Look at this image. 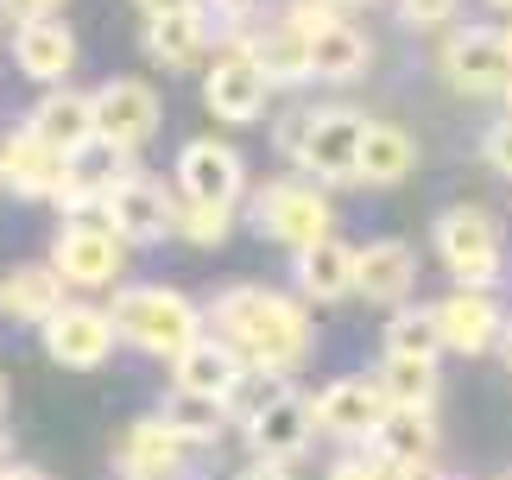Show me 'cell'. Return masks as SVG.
<instances>
[{
    "mask_svg": "<svg viewBox=\"0 0 512 480\" xmlns=\"http://www.w3.org/2000/svg\"><path fill=\"white\" fill-rule=\"evenodd\" d=\"M209 329L228 335L260 379H291L310 360V348H317L310 297H285L266 285H228L209 304Z\"/></svg>",
    "mask_w": 512,
    "mask_h": 480,
    "instance_id": "6da1fadb",
    "label": "cell"
},
{
    "mask_svg": "<svg viewBox=\"0 0 512 480\" xmlns=\"http://www.w3.org/2000/svg\"><path fill=\"white\" fill-rule=\"evenodd\" d=\"M108 316L121 329V342L152 354V360H177L209 329V310H196L184 291H165V285H121Z\"/></svg>",
    "mask_w": 512,
    "mask_h": 480,
    "instance_id": "7a4b0ae2",
    "label": "cell"
},
{
    "mask_svg": "<svg viewBox=\"0 0 512 480\" xmlns=\"http://www.w3.org/2000/svg\"><path fill=\"white\" fill-rule=\"evenodd\" d=\"M247 222H253L260 240L298 253V247H310V240H323L336 228V209H329V196L317 184H304V177H272L266 190H253Z\"/></svg>",
    "mask_w": 512,
    "mask_h": 480,
    "instance_id": "3957f363",
    "label": "cell"
},
{
    "mask_svg": "<svg viewBox=\"0 0 512 480\" xmlns=\"http://www.w3.org/2000/svg\"><path fill=\"white\" fill-rule=\"evenodd\" d=\"M437 259H443V272L456 278V285H487L494 291L500 285V272H506V240H500V222L487 209L475 203H456V209H443L437 215Z\"/></svg>",
    "mask_w": 512,
    "mask_h": 480,
    "instance_id": "277c9868",
    "label": "cell"
},
{
    "mask_svg": "<svg viewBox=\"0 0 512 480\" xmlns=\"http://www.w3.org/2000/svg\"><path fill=\"white\" fill-rule=\"evenodd\" d=\"M95 215H102L127 247H159V240H177V196H165L146 171H108Z\"/></svg>",
    "mask_w": 512,
    "mask_h": 480,
    "instance_id": "5b68a950",
    "label": "cell"
},
{
    "mask_svg": "<svg viewBox=\"0 0 512 480\" xmlns=\"http://www.w3.org/2000/svg\"><path fill=\"white\" fill-rule=\"evenodd\" d=\"M51 266L70 278L76 291H102L127 272V240L114 234L102 215H64L51 234Z\"/></svg>",
    "mask_w": 512,
    "mask_h": 480,
    "instance_id": "8992f818",
    "label": "cell"
},
{
    "mask_svg": "<svg viewBox=\"0 0 512 480\" xmlns=\"http://www.w3.org/2000/svg\"><path fill=\"white\" fill-rule=\"evenodd\" d=\"M285 19H298V26L310 32V76L317 83H354V76L367 70V32L361 26H348L342 7H329V0H291Z\"/></svg>",
    "mask_w": 512,
    "mask_h": 480,
    "instance_id": "52a82bcc",
    "label": "cell"
},
{
    "mask_svg": "<svg viewBox=\"0 0 512 480\" xmlns=\"http://www.w3.org/2000/svg\"><path fill=\"white\" fill-rule=\"evenodd\" d=\"M241 430H247V449L253 455H279V462H304V449L317 443V398H304L298 386H272L260 405H253L241 417Z\"/></svg>",
    "mask_w": 512,
    "mask_h": 480,
    "instance_id": "ba28073f",
    "label": "cell"
},
{
    "mask_svg": "<svg viewBox=\"0 0 512 480\" xmlns=\"http://www.w3.org/2000/svg\"><path fill=\"white\" fill-rule=\"evenodd\" d=\"M361 139H367V114L304 108V146H298L291 165L310 171L317 184H354V171H361Z\"/></svg>",
    "mask_w": 512,
    "mask_h": 480,
    "instance_id": "9c48e42d",
    "label": "cell"
},
{
    "mask_svg": "<svg viewBox=\"0 0 512 480\" xmlns=\"http://www.w3.org/2000/svg\"><path fill=\"white\" fill-rule=\"evenodd\" d=\"M272 89H279V83L266 76V64H260L247 45H228V51L203 70V108H209L215 120H228V127H253V120L266 114Z\"/></svg>",
    "mask_w": 512,
    "mask_h": 480,
    "instance_id": "30bf717a",
    "label": "cell"
},
{
    "mask_svg": "<svg viewBox=\"0 0 512 480\" xmlns=\"http://www.w3.org/2000/svg\"><path fill=\"white\" fill-rule=\"evenodd\" d=\"M38 342H45V360L51 367H70V373H102L121 329H114L108 310L95 304H64L51 323H38Z\"/></svg>",
    "mask_w": 512,
    "mask_h": 480,
    "instance_id": "8fae6325",
    "label": "cell"
},
{
    "mask_svg": "<svg viewBox=\"0 0 512 480\" xmlns=\"http://www.w3.org/2000/svg\"><path fill=\"white\" fill-rule=\"evenodd\" d=\"M437 70H443V83L456 89V95H475V102H481V95H500V89H506V76H512V45H506V32L462 26V32L443 38Z\"/></svg>",
    "mask_w": 512,
    "mask_h": 480,
    "instance_id": "7c38bea8",
    "label": "cell"
},
{
    "mask_svg": "<svg viewBox=\"0 0 512 480\" xmlns=\"http://www.w3.org/2000/svg\"><path fill=\"white\" fill-rule=\"evenodd\" d=\"M165 120L159 89L140 83V76H114V83L95 89V127H102V146L121 158V152H140Z\"/></svg>",
    "mask_w": 512,
    "mask_h": 480,
    "instance_id": "4fadbf2b",
    "label": "cell"
},
{
    "mask_svg": "<svg viewBox=\"0 0 512 480\" xmlns=\"http://www.w3.org/2000/svg\"><path fill=\"white\" fill-rule=\"evenodd\" d=\"M291 278H298V297L310 304H348V297H361V247H348V240L323 234L310 240V247L291 253Z\"/></svg>",
    "mask_w": 512,
    "mask_h": 480,
    "instance_id": "5bb4252c",
    "label": "cell"
},
{
    "mask_svg": "<svg viewBox=\"0 0 512 480\" xmlns=\"http://www.w3.org/2000/svg\"><path fill=\"white\" fill-rule=\"evenodd\" d=\"M171 177H177V196H190V203H241L247 196V158L222 139H190L177 152Z\"/></svg>",
    "mask_w": 512,
    "mask_h": 480,
    "instance_id": "9a60e30c",
    "label": "cell"
},
{
    "mask_svg": "<svg viewBox=\"0 0 512 480\" xmlns=\"http://www.w3.org/2000/svg\"><path fill=\"white\" fill-rule=\"evenodd\" d=\"M430 310H437V329H443L449 354H494L500 335H506V310L487 285H456Z\"/></svg>",
    "mask_w": 512,
    "mask_h": 480,
    "instance_id": "2e32d148",
    "label": "cell"
},
{
    "mask_svg": "<svg viewBox=\"0 0 512 480\" xmlns=\"http://www.w3.org/2000/svg\"><path fill=\"white\" fill-rule=\"evenodd\" d=\"M70 158L51 146V139H38L26 120L0 139V184H7L13 196H26V203H51L57 184H64Z\"/></svg>",
    "mask_w": 512,
    "mask_h": 480,
    "instance_id": "e0dca14e",
    "label": "cell"
},
{
    "mask_svg": "<svg viewBox=\"0 0 512 480\" xmlns=\"http://www.w3.org/2000/svg\"><path fill=\"white\" fill-rule=\"evenodd\" d=\"M26 127L38 139H51L64 158H83V152L102 146V127H95V95L70 89V83H51L45 95H38L32 114H26Z\"/></svg>",
    "mask_w": 512,
    "mask_h": 480,
    "instance_id": "ac0fdd59",
    "label": "cell"
},
{
    "mask_svg": "<svg viewBox=\"0 0 512 480\" xmlns=\"http://www.w3.org/2000/svg\"><path fill=\"white\" fill-rule=\"evenodd\" d=\"M13 64H19V76H26V83H38V89L70 83V70H76V32H70L57 13L19 19V32H13Z\"/></svg>",
    "mask_w": 512,
    "mask_h": 480,
    "instance_id": "d6986e66",
    "label": "cell"
},
{
    "mask_svg": "<svg viewBox=\"0 0 512 480\" xmlns=\"http://www.w3.org/2000/svg\"><path fill=\"white\" fill-rule=\"evenodd\" d=\"M146 57L159 70H203L209 45H215V7H190V13H146Z\"/></svg>",
    "mask_w": 512,
    "mask_h": 480,
    "instance_id": "ffe728a7",
    "label": "cell"
},
{
    "mask_svg": "<svg viewBox=\"0 0 512 480\" xmlns=\"http://www.w3.org/2000/svg\"><path fill=\"white\" fill-rule=\"evenodd\" d=\"M392 398L380 392V379H329L317 392V424L323 436H336V443H361L386 424Z\"/></svg>",
    "mask_w": 512,
    "mask_h": 480,
    "instance_id": "44dd1931",
    "label": "cell"
},
{
    "mask_svg": "<svg viewBox=\"0 0 512 480\" xmlns=\"http://www.w3.org/2000/svg\"><path fill=\"white\" fill-rule=\"evenodd\" d=\"M247 373H253V367L241 360V348H234L228 335H209V329H203L184 354L171 360V379H177V386L215 392V398H234V392L247 386Z\"/></svg>",
    "mask_w": 512,
    "mask_h": 480,
    "instance_id": "7402d4cb",
    "label": "cell"
},
{
    "mask_svg": "<svg viewBox=\"0 0 512 480\" xmlns=\"http://www.w3.org/2000/svg\"><path fill=\"white\" fill-rule=\"evenodd\" d=\"M184 455H190V443L152 411V417H140V424H127L121 449H114V468L133 474V480H165V474L184 468Z\"/></svg>",
    "mask_w": 512,
    "mask_h": 480,
    "instance_id": "603a6c76",
    "label": "cell"
},
{
    "mask_svg": "<svg viewBox=\"0 0 512 480\" xmlns=\"http://www.w3.org/2000/svg\"><path fill=\"white\" fill-rule=\"evenodd\" d=\"M373 443H380L392 474H430V468H437V443H443V436H437V417H430V411L392 405L386 424L373 430Z\"/></svg>",
    "mask_w": 512,
    "mask_h": 480,
    "instance_id": "cb8c5ba5",
    "label": "cell"
},
{
    "mask_svg": "<svg viewBox=\"0 0 512 480\" xmlns=\"http://www.w3.org/2000/svg\"><path fill=\"white\" fill-rule=\"evenodd\" d=\"M64 285L70 278L51 266H13V272H0V316H13V323H51L57 310H64Z\"/></svg>",
    "mask_w": 512,
    "mask_h": 480,
    "instance_id": "d4e9b609",
    "label": "cell"
},
{
    "mask_svg": "<svg viewBox=\"0 0 512 480\" xmlns=\"http://www.w3.org/2000/svg\"><path fill=\"white\" fill-rule=\"evenodd\" d=\"M418 291V253L405 240H367L361 247V297L380 310H399Z\"/></svg>",
    "mask_w": 512,
    "mask_h": 480,
    "instance_id": "484cf974",
    "label": "cell"
},
{
    "mask_svg": "<svg viewBox=\"0 0 512 480\" xmlns=\"http://www.w3.org/2000/svg\"><path fill=\"white\" fill-rule=\"evenodd\" d=\"M411 165H418V139H411L399 120H367V139H361V171L354 184H373V190H392L405 184Z\"/></svg>",
    "mask_w": 512,
    "mask_h": 480,
    "instance_id": "4316f807",
    "label": "cell"
},
{
    "mask_svg": "<svg viewBox=\"0 0 512 480\" xmlns=\"http://www.w3.org/2000/svg\"><path fill=\"white\" fill-rule=\"evenodd\" d=\"M247 51L266 64V76H272L279 89L310 83V32L298 26V19H285V13H279L266 32H253V38H247Z\"/></svg>",
    "mask_w": 512,
    "mask_h": 480,
    "instance_id": "83f0119b",
    "label": "cell"
},
{
    "mask_svg": "<svg viewBox=\"0 0 512 480\" xmlns=\"http://www.w3.org/2000/svg\"><path fill=\"white\" fill-rule=\"evenodd\" d=\"M159 417L184 436V443L196 449V443H215V436L228 430V398H215V392H196V386H177L171 379V392H165V405H159Z\"/></svg>",
    "mask_w": 512,
    "mask_h": 480,
    "instance_id": "f1b7e54d",
    "label": "cell"
},
{
    "mask_svg": "<svg viewBox=\"0 0 512 480\" xmlns=\"http://www.w3.org/2000/svg\"><path fill=\"white\" fill-rule=\"evenodd\" d=\"M380 392L405 411H437V360H405V354H386V367L373 373Z\"/></svg>",
    "mask_w": 512,
    "mask_h": 480,
    "instance_id": "f546056e",
    "label": "cell"
},
{
    "mask_svg": "<svg viewBox=\"0 0 512 480\" xmlns=\"http://www.w3.org/2000/svg\"><path fill=\"white\" fill-rule=\"evenodd\" d=\"M386 354H405V360H437L449 354L443 342V329H437V310H392V323H386Z\"/></svg>",
    "mask_w": 512,
    "mask_h": 480,
    "instance_id": "4dcf8cb0",
    "label": "cell"
},
{
    "mask_svg": "<svg viewBox=\"0 0 512 480\" xmlns=\"http://www.w3.org/2000/svg\"><path fill=\"white\" fill-rule=\"evenodd\" d=\"M234 228V203H190V196H177V240H190V247H222Z\"/></svg>",
    "mask_w": 512,
    "mask_h": 480,
    "instance_id": "1f68e13d",
    "label": "cell"
},
{
    "mask_svg": "<svg viewBox=\"0 0 512 480\" xmlns=\"http://www.w3.org/2000/svg\"><path fill=\"white\" fill-rule=\"evenodd\" d=\"M392 13H399V26H411V32H437L462 13V0H392Z\"/></svg>",
    "mask_w": 512,
    "mask_h": 480,
    "instance_id": "d6a6232c",
    "label": "cell"
},
{
    "mask_svg": "<svg viewBox=\"0 0 512 480\" xmlns=\"http://www.w3.org/2000/svg\"><path fill=\"white\" fill-rule=\"evenodd\" d=\"M481 158H487V171H494V177H506V184H512V108L494 120V127H487Z\"/></svg>",
    "mask_w": 512,
    "mask_h": 480,
    "instance_id": "836d02e7",
    "label": "cell"
},
{
    "mask_svg": "<svg viewBox=\"0 0 512 480\" xmlns=\"http://www.w3.org/2000/svg\"><path fill=\"white\" fill-rule=\"evenodd\" d=\"M57 7H64V0H0V13H7L13 26H19V19H32V13H57Z\"/></svg>",
    "mask_w": 512,
    "mask_h": 480,
    "instance_id": "e575fe53",
    "label": "cell"
},
{
    "mask_svg": "<svg viewBox=\"0 0 512 480\" xmlns=\"http://www.w3.org/2000/svg\"><path fill=\"white\" fill-rule=\"evenodd\" d=\"M146 13H190V7H209V0H140Z\"/></svg>",
    "mask_w": 512,
    "mask_h": 480,
    "instance_id": "d590c367",
    "label": "cell"
},
{
    "mask_svg": "<svg viewBox=\"0 0 512 480\" xmlns=\"http://www.w3.org/2000/svg\"><path fill=\"white\" fill-rule=\"evenodd\" d=\"M500 360L512 367V316H506V335H500Z\"/></svg>",
    "mask_w": 512,
    "mask_h": 480,
    "instance_id": "8d00e7d4",
    "label": "cell"
},
{
    "mask_svg": "<svg viewBox=\"0 0 512 480\" xmlns=\"http://www.w3.org/2000/svg\"><path fill=\"white\" fill-rule=\"evenodd\" d=\"M0 468H13V449H7V430H0Z\"/></svg>",
    "mask_w": 512,
    "mask_h": 480,
    "instance_id": "74e56055",
    "label": "cell"
},
{
    "mask_svg": "<svg viewBox=\"0 0 512 480\" xmlns=\"http://www.w3.org/2000/svg\"><path fill=\"white\" fill-rule=\"evenodd\" d=\"M0 417H7V373H0Z\"/></svg>",
    "mask_w": 512,
    "mask_h": 480,
    "instance_id": "f35d334b",
    "label": "cell"
},
{
    "mask_svg": "<svg viewBox=\"0 0 512 480\" xmlns=\"http://www.w3.org/2000/svg\"><path fill=\"white\" fill-rule=\"evenodd\" d=\"M329 7H342V13H348V7H367V0H329Z\"/></svg>",
    "mask_w": 512,
    "mask_h": 480,
    "instance_id": "ab89813d",
    "label": "cell"
},
{
    "mask_svg": "<svg viewBox=\"0 0 512 480\" xmlns=\"http://www.w3.org/2000/svg\"><path fill=\"white\" fill-rule=\"evenodd\" d=\"M500 102H506V108H512V76H506V89H500Z\"/></svg>",
    "mask_w": 512,
    "mask_h": 480,
    "instance_id": "60d3db41",
    "label": "cell"
},
{
    "mask_svg": "<svg viewBox=\"0 0 512 480\" xmlns=\"http://www.w3.org/2000/svg\"><path fill=\"white\" fill-rule=\"evenodd\" d=\"M487 7H500V13H512V0H487Z\"/></svg>",
    "mask_w": 512,
    "mask_h": 480,
    "instance_id": "b9f144b4",
    "label": "cell"
},
{
    "mask_svg": "<svg viewBox=\"0 0 512 480\" xmlns=\"http://www.w3.org/2000/svg\"><path fill=\"white\" fill-rule=\"evenodd\" d=\"M506 45H512V26H506Z\"/></svg>",
    "mask_w": 512,
    "mask_h": 480,
    "instance_id": "7bdbcfd3",
    "label": "cell"
},
{
    "mask_svg": "<svg viewBox=\"0 0 512 480\" xmlns=\"http://www.w3.org/2000/svg\"><path fill=\"white\" fill-rule=\"evenodd\" d=\"M0 190H7V184H0Z\"/></svg>",
    "mask_w": 512,
    "mask_h": 480,
    "instance_id": "ee69618b",
    "label": "cell"
}]
</instances>
